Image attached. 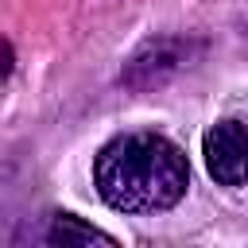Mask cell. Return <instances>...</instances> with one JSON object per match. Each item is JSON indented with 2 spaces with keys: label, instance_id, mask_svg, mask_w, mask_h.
I'll use <instances>...</instances> for the list:
<instances>
[{
  "label": "cell",
  "instance_id": "7a4b0ae2",
  "mask_svg": "<svg viewBox=\"0 0 248 248\" xmlns=\"http://www.w3.org/2000/svg\"><path fill=\"white\" fill-rule=\"evenodd\" d=\"M205 54V43L194 35H147L120 66V85L132 93H151L174 81Z\"/></svg>",
  "mask_w": 248,
  "mask_h": 248
},
{
  "label": "cell",
  "instance_id": "6da1fadb",
  "mask_svg": "<svg viewBox=\"0 0 248 248\" xmlns=\"http://www.w3.org/2000/svg\"><path fill=\"white\" fill-rule=\"evenodd\" d=\"M93 186L116 213H163L186 198L190 163L182 147L159 132H128L93 159Z\"/></svg>",
  "mask_w": 248,
  "mask_h": 248
},
{
  "label": "cell",
  "instance_id": "5b68a950",
  "mask_svg": "<svg viewBox=\"0 0 248 248\" xmlns=\"http://www.w3.org/2000/svg\"><path fill=\"white\" fill-rule=\"evenodd\" d=\"M12 62H16V58H12V46H8V39H0V74H8Z\"/></svg>",
  "mask_w": 248,
  "mask_h": 248
},
{
  "label": "cell",
  "instance_id": "277c9868",
  "mask_svg": "<svg viewBox=\"0 0 248 248\" xmlns=\"http://www.w3.org/2000/svg\"><path fill=\"white\" fill-rule=\"evenodd\" d=\"M46 244H54V248H89V244L112 248L116 236L101 232L97 225H85V221L74 217V213H54L50 225H46Z\"/></svg>",
  "mask_w": 248,
  "mask_h": 248
},
{
  "label": "cell",
  "instance_id": "3957f363",
  "mask_svg": "<svg viewBox=\"0 0 248 248\" xmlns=\"http://www.w3.org/2000/svg\"><path fill=\"white\" fill-rule=\"evenodd\" d=\"M202 159L217 186H248V124L217 120L202 136Z\"/></svg>",
  "mask_w": 248,
  "mask_h": 248
}]
</instances>
